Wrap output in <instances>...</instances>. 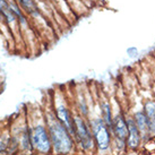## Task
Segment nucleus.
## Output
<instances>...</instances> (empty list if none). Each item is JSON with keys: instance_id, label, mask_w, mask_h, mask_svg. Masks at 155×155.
Segmentation results:
<instances>
[{"instance_id": "1", "label": "nucleus", "mask_w": 155, "mask_h": 155, "mask_svg": "<svg viewBox=\"0 0 155 155\" xmlns=\"http://www.w3.org/2000/svg\"><path fill=\"white\" fill-rule=\"evenodd\" d=\"M50 138L54 151L59 154H66L71 148V138L69 136L68 129L59 120H52L49 126Z\"/></svg>"}, {"instance_id": "2", "label": "nucleus", "mask_w": 155, "mask_h": 155, "mask_svg": "<svg viewBox=\"0 0 155 155\" xmlns=\"http://www.w3.org/2000/svg\"><path fill=\"white\" fill-rule=\"evenodd\" d=\"M31 140H32L33 146L38 151L42 152V153L50 152V148H51V138L48 135L47 130L44 129L43 126L35 127L33 133H32V136H31Z\"/></svg>"}, {"instance_id": "3", "label": "nucleus", "mask_w": 155, "mask_h": 155, "mask_svg": "<svg viewBox=\"0 0 155 155\" xmlns=\"http://www.w3.org/2000/svg\"><path fill=\"white\" fill-rule=\"evenodd\" d=\"M74 124H75V133L77 134V137L81 140L82 147H84L85 150L91 148L93 146V140H92V136H91V133L86 124L79 117H76L74 119Z\"/></svg>"}, {"instance_id": "4", "label": "nucleus", "mask_w": 155, "mask_h": 155, "mask_svg": "<svg viewBox=\"0 0 155 155\" xmlns=\"http://www.w3.org/2000/svg\"><path fill=\"white\" fill-rule=\"evenodd\" d=\"M93 130H94L95 139L97 143V146L100 150H107L110 144V137L109 133L102 120H95L93 121Z\"/></svg>"}, {"instance_id": "5", "label": "nucleus", "mask_w": 155, "mask_h": 155, "mask_svg": "<svg viewBox=\"0 0 155 155\" xmlns=\"http://www.w3.org/2000/svg\"><path fill=\"white\" fill-rule=\"evenodd\" d=\"M113 129L116 133V136L121 140H125L128 136V125L126 124L122 116H117L113 120Z\"/></svg>"}, {"instance_id": "6", "label": "nucleus", "mask_w": 155, "mask_h": 155, "mask_svg": "<svg viewBox=\"0 0 155 155\" xmlns=\"http://www.w3.org/2000/svg\"><path fill=\"white\" fill-rule=\"evenodd\" d=\"M57 116H58L59 121H60L61 124H62V125L65 126L66 128L68 129V131L74 133V129H75V127H74V126H75V124H74L73 118L70 117L67 108L64 107V105H60L59 108L57 109Z\"/></svg>"}, {"instance_id": "7", "label": "nucleus", "mask_w": 155, "mask_h": 155, "mask_svg": "<svg viewBox=\"0 0 155 155\" xmlns=\"http://www.w3.org/2000/svg\"><path fill=\"white\" fill-rule=\"evenodd\" d=\"M128 144L130 147L136 148L139 145V129H138L137 125L134 121L129 120L128 122Z\"/></svg>"}, {"instance_id": "8", "label": "nucleus", "mask_w": 155, "mask_h": 155, "mask_svg": "<svg viewBox=\"0 0 155 155\" xmlns=\"http://www.w3.org/2000/svg\"><path fill=\"white\" fill-rule=\"evenodd\" d=\"M144 113L146 114L148 128L152 133L155 131V103L154 102H147L145 104Z\"/></svg>"}, {"instance_id": "9", "label": "nucleus", "mask_w": 155, "mask_h": 155, "mask_svg": "<svg viewBox=\"0 0 155 155\" xmlns=\"http://www.w3.org/2000/svg\"><path fill=\"white\" fill-rule=\"evenodd\" d=\"M136 125H137L138 129L144 131L146 127H148V124H147V118H146V114L144 113V112H138L137 114H136Z\"/></svg>"}, {"instance_id": "10", "label": "nucleus", "mask_w": 155, "mask_h": 155, "mask_svg": "<svg viewBox=\"0 0 155 155\" xmlns=\"http://www.w3.org/2000/svg\"><path fill=\"white\" fill-rule=\"evenodd\" d=\"M21 2L23 4V6L27 9V12L32 15H38L39 12H38V7L35 5L34 0H21Z\"/></svg>"}, {"instance_id": "11", "label": "nucleus", "mask_w": 155, "mask_h": 155, "mask_svg": "<svg viewBox=\"0 0 155 155\" xmlns=\"http://www.w3.org/2000/svg\"><path fill=\"white\" fill-rule=\"evenodd\" d=\"M102 113H103V118L105 122L108 125H111V110H110V105L108 103H103L102 104Z\"/></svg>"}, {"instance_id": "12", "label": "nucleus", "mask_w": 155, "mask_h": 155, "mask_svg": "<svg viewBox=\"0 0 155 155\" xmlns=\"http://www.w3.org/2000/svg\"><path fill=\"white\" fill-rule=\"evenodd\" d=\"M6 147H7V144L0 139V153H1V152H4L5 150H6Z\"/></svg>"}]
</instances>
